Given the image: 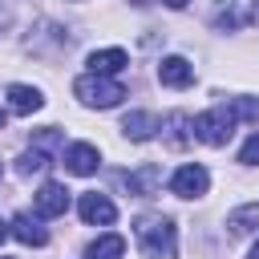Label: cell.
<instances>
[{
	"label": "cell",
	"instance_id": "7a4b0ae2",
	"mask_svg": "<svg viewBox=\"0 0 259 259\" xmlns=\"http://www.w3.org/2000/svg\"><path fill=\"white\" fill-rule=\"evenodd\" d=\"M73 93H77L85 105H93V109H113V105L125 97V85H121V81H113V77L85 73V77H77V81H73Z\"/></svg>",
	"mask_w": 259,
	"mask_h": 259
},
{
	"label": "cell",
	"instance_id": "ac0fdd59",
	"mask_svg": "<svg viewBox=\"0 0 259 259\" xmlns=\"http://www.w3.org/2000/svg\"><path fill=\"white\" fill-rule=\"evenodd\" d=\"M231 113H235V121H255L259 117V101L255 97H235L231 101Z\"/></svg>",
	"mask_w": 259,
	"mask_h": 259
},
{
	"label": "cell",
	"instance_id": "30bf717a",
	"mask_svg": "<svg viewBox=\"0 0 259 259\" xmlns=\"http://www.w3.org/2000/svg\"><path fill=\"white\" fill-rule=\"evenodd\" d=\"M158 182H162V166H158V162H142L138 170H130V174H125V190H130V194H138V198L154 194V190H158Z\"/></svg>",
	"mask_w": 259,
	"mask_h": 259
},
{
	"label": "cell",
	"instance_id": "ba28073f",
	"mask_svg": "<svg viewBox=\"0 0 259 259\" xmlns=\"http://www.w3.org/2000/svg\"><path fill=\"white\" fill-rule=\"evenodd\" d=\"M97 166H101L97 146H89V142H73V146L65 150V170H69V174L89 178V174H97Z\"/></svg>",
	"mask_w": 259,
	"mask_h": 259
},
{
	"label": "cell",
	"instance_id": "ffe728a7",
	"mask_svg": "<svg viewBox=\"0 0 259 259\" xmlns=\"http://www.w3.org/2000/svg\"><path fill=\"white\" fill-rule=\"evenodd\" d=\"M239 162H243V166H259V134H251V138L243 142V150H239Z\"/></svg>",
	"mask_w": 259,
	"mask_h": 259
},
{
	"label": "cell",
	"instance_id": "9a60e30c",
	"mask_svg": "<svg viewBox=\"0 0 259 259\" xmlns=\"http://www.w3.org/2000/svg\"><path fill=\"white\" fill-rule=\"evenodd\" d=\"M121 251H125V239L109 231V235H101L85 247V259H121Z\"/></svg>",
	"mask_w": 259,
	"mask_h": 259
},
{
	"label": "cell",
	"instance_id": "6da1fadb",
	"mask_svg": "<svg viewBox=\"0 0 259 259\" xmlns=\"http://www.w3.org/2000/svg\"><path fill=\"white\" fill-rule=\"evenodd\" d=\"M134 235H138V247L150 259H174L178 255V231H174L170 214H142Z\"/></svg>",
	"mask_w": 259,
	"mask_h": 259
},
{
	"label": "cell",
	"instance_id": "52a82bcc",
	"mask_svg": "<svg viewBox=\"0 0 259 259\" xmlns=\"http://www.w3.org/2000/svg\"><path fill=\"white\" fill-rule=\"evenodd\" d=\"M77 210H81V219L89 223V227H109L113 219H117V206L105 198V194H97V190H89V194H81V202H77Z\"/></svg>",
	"mask_w": 259,
	"mask_h": 259
},
{
	"label": "cell",
	"instance_id": "4fadbf2b",
	"mask_svg": "<svg viewBox=\"0 0 259 259\" xmlns=\"http://www.w3.org/2000/svg\"><path fill=\"white\" fill-rule=\"evenodd\" d=\"M154 130H158V117L146 113V109H134V113H125V121H121V134H125L130 142H150Z\"/></svg>",
	"mask_w": 259,
	"mask_h": 259
},
{
	"label": "cell",
	"instance_id": "44dd1931",
	"mask_svg": "<svg viewBox=\"0 0 259 259\" xmlns=\"http://www.w3.org/2000/svg\"><path fill=\"white\" fill-rule=\"evenodd\" d=\"M166 8H186V0H162Z\"/></svg>",
	"mask_w": 259,
	"mask_h": 259
},
{
	"label": "cell",
	"instance_id": "d4e9b609",
	"mask_svg": "<svg viewBox=\"0 0 259 259\" xmlns=\"http://www.w3.org/2000/svg\"><path fill=\"white\" fill-rule=\"evenodd\" d=\"M4 121H8V113H4V109H0V130H4Z\"/></svg>",
	"mask_w": 259,
	"mask_h": 259
},
{
	"label": "cell",
	"instance_id": "5bb4252c",
	"mask_svg": "<svg viewBox=\"0 0 259 259\" xmlns=\"http://www.w3.org/2000/svg\"><path fill=\"white\" fill-rule=\"evenodd\" d=\"M8 105H12L16 113H36V109L45 105V97H40V89H32V85H8Z\"/></svg>",
	"mask_w": 259,
	"mask_h": 259
},
{
	"label": "cell",
	"instance_id": "e0dca14e",
	"mask_svg": "<svg viewBox=\"0 0 259 259\" xmlns=\"http://www.w3.org/2000/svg\"><path fill=\"white\" fill-rule=\"evenodd\" d=\"M49 170V154H40V150H28V154H20L16 158V174H45Z\"/></svg>",
	"mask_w": 259,
	"mask_h": 259
},
{
	"label": "cell",
	"instance_id": "9c48e42d",
	"mask_svg": "<svg viewBox=\"0 0 259 259\" xmlns=\"http://www.w3.org/2000/svg\"><path fill=\"white\" fill-rule=\"evenodd\" d=\"M158 81H162L166 89H186V85H194V65H190L186 57H162Z\"/></svg>",
	"mask_w": 259,
	"mask_h": 259
},
{
	"label": "cell",
	"instance_id": "603a6c76",
	"mask_svg": "<svg viewBox=\"0 0 259 259\" xmlns=\"http://www.w3.org/2000/svg\"><path fill=\"white\" fill-rule=\"evenodd\" d=\"M247 259H259V243H255V247H251V255H247Z\"/></svg>",
	"mask_w": 259,
	"mask_h": 259
},
{
	"label": "cell",
	"instance_id": "3957f363",
	"mask_svg": "<svg viewBox=\"0 0 259 259\" xmlns=\"http://www.w3.org/2000/svg\"><path fill=\"white\" fill-rule=\"evenodd\" d=\"M231 134H235V113H231V105H214V109H206V113L194 117V138L206 142V146H227Z\"/></svg>",
	"mask_w": 259,
	"mask_h": 259
},
{
	"label": "cell",
	"instance_id": "7c38bea8",
	"mask_svg": "<svg viewBox=\"0 0 259 259\" xmlns=\"http://www.w3.org/2000/svg\"><path fill=\"white\" fill-rule=\"evenodd\" d=\"M125 65H130L125 49H97V53H89V73H97V77H113Z\"/></svg>",
	"mask_w": 259,
	"mask_h": 259
},
{
	"label": "cell",
	"instance_id": "484cf974",
	"mask_svg": "<svg viewBox=\"0 0 259 259\" xmlns=\"http://www.w3.org/2000/svg\"><path fill=\"white\" fill-rule=\"evenodd\" d=\"M134 4H142V0H134Z\"/></svg>",
	"mask_w": 259,
	"mask_h": 259
},
{
	"label": "cell",
	"instance_id": "5b68a950",
	"mask_svg": "<svg viewBox=\"0 0 259 259\" xmlns=\"http://www.w3.org/2000/svg\"><path fill=\"white\" fill-rule=\"evenodd\" d=\"M158 130H162V142L170 150H186L194 142V117L190 113H170L166 121H158Z\"/></svg>",
	"mask_w": 259,
	"mask_h": 259
},
{
	"label": "cell",
	"instance_id": "8fae6325",
	"mask_svg": "<svg viewBox=\"0 0 259 259\" xmlns=\"http://www.w3.org/2000/svg\"><path fill=\"white\" fill-rule=\"evenodd\" d=\"M8 235H16L24 247H45V243H49V231H45L40 219H32V214H12Z\"/></svg>",
	"mask_w": 259,
	"mask_h": 259
},
{
	"label": "cell",
	"instance_id": "2e32d148",
	"mask_svg": "<svg viewBox=\"0 0 259 259\" xmlns=\"http://www.w3.org/2000/svg\"><path fill=\"white\" fill-rule=\"evenodd\" d=\"M227 227H231V235H247V231H255V227H259V202L239 206V210L227 219Z\"/></svg>",
	"mask_w": 259,
	"mask_h": 259
},
{
	"label": "cell",
	"instance_id": "7402d4cb",
	"mask_svg": "<svg viewBox=\"0 0 259 259\" xmlns=\"http://www.w3.org/2000/svg\"><path fill=\"white\" fill-rule=\"evenodd\" d=\"M251 20H255V24H259V0H255V8H251Z\"/></svg>",
	"mask_w": 259,
	"mask_h": 259
},
{
	"label": "cell",
	"instance_id": "cb8c5ba5",
	"mask_svg": "<svg viewBox=\"0 0 259 259\" xmlns=\"http://www.w3.org/2000/svg\"><path fill=\"white\" fill-rule=\"evenodd\" d=\"M4 235H8V223H0V243H4Z\"/></svg>",
	"mask_w": 259,
	"mask_h": 259
},
{
	"label": "cell",
	"instance_id": "277c9868",
	"mask_svg": "<svg viewBox=\"0 0 259 259\" xmlns=\"http://www.w3.org/2000/svg\"><path fill=\"white\" fill-rule=\"evenodd\" d=\"M206 186H210V174H206V166H198V162L178 166L174 178H170V190H174L178 198H202Z\"/></svg>",
	"mask_w": 259,
	"mask_h": 259
},
{
	"label": "cell",
	"instance_id": "d6986e66",
	"mask_svg": "<svg viewBox=\"0 0 259 259\" xmlns=\"http://www.w3.org/2000/svg\"><path fill=\"white\" fill-rule=\"evenodd\" d=\"M57 146H61V130L49 125V130H36V134H32V150L49 154V150H57Z\"/></svg>",
	"mask_w": 259,
	"mask_h": 259
},
{
	"label": "cell",
	"instance_id": "8992f818",
	"mask_svg": "<svg viewBox=\"0 0 259 259\" xmlns=\"http://www.w3.org/2000/svg\"><path fill=\"white\" fill-rule=\"evenodd\" d=\"M32 206H36V219H61L69 210V190L61 182H45L36 190V202Z\"/></svg>",
	"mask_w": 259,
	"mask_h": 259
}]
</instances>
